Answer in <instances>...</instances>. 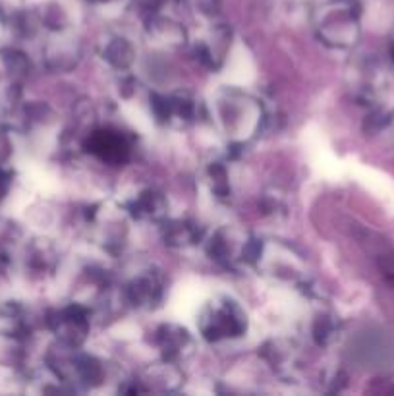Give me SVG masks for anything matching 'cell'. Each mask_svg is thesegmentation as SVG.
I'll list each match as a JSON object with an SVG mask.
<instances>
[{
    "mask_svg": "<svg viewBox=\"0 0 394 396\" xmlns=\"http://www.w3.org/2000/svg\"><path fill=\"white\" fill-rule=\"evenodd\" d=\"M87 151L110 165H120L129 158L128 139L118 129H95L87 139Z\"/></svg>",
    "mask_w": 394,
    "mask_h": 396,
    "instance_id": "cell-3",
    "label": "cell"
},
{
    "mask_svg": "<svg viewBox=\"0 0 394 396\" xmlns=\"http://www.w3.org/2000/svg\"><path fill=\"white\" fill-rule=\"evenodd\" d=\"M393 56H394V45H393Z\"/></svg>",
    "mask_w": 394,
    "mask_h": 396,
    "instance_id": "cell-13",
    "label": "cell"
},
{
    "mask_svg": "<svg viewBox=\"0 0 394 396\" xmlns=\"http://www.w3.org/2000/svg\"><path fill=\"white\" fill-rule=\"evenodd\" d=\"M319 39L325 45L344 49L354 45L357 37V18L350 0H333L323 4L315 18Z\"/></svg>",
    "mask_w": 394,
    "mask_h": 396,
    "instance_id": "cell-2",
    "label": "cell"
},
{
    "mask_svg": "<svg viewBox=\"0 0 394 396\" xmlns=\"http://www.w3.org/2000/svg\"><path fill=\"white\" fill-rule=\"evenodd\" d=\"M313 333H315L317 342L326 344V342H329V338L335 337V333H336V327H335V323H333V319H331V317H319L315 323V329H313Z\"/></svg>",
    "mask_w": 394,
    "mask_h": 396,
    "instance_id": "cell-10",
    "label": "cell"
},
{
    "mask_svg": "<svg viewBox=\"0 0 394 396\" xmlns=\"http://www.w3.org/2000/svg\"><path fill=\"white\" fill-rule=\"evenodd\" d=\"M199 238H201V227L187 218L170 220L165 227V244L172 248H187L196 244Z\"/></svg>",
    "mask_w": 394,
    "mask_h": 396,
    "instance_id": "cell-8",
    "label": "cell"
},
{
    "mask_svg": "<svg viewBox=\"0 0 394 396\" xmlns=\"http://www.w3.org/2000/svg\"><path fill=\"white\" fill-rule=\"evenodd\" d=\"M129 304L136 307H153L163 296V278L158 273L145 271L129 280L126 288Z\"/></svg>",
    "mask_w": 394,
    "mask_h": 396,
    "instance_id": "cell-5",
    "label": "cell"
},
{
    "mask_svg": "<svg viewBox=\"0 0 394 396\" xmlns=\"http://www.w3.org/2000/svg\"><path fill=\"white\" fill-rule=\"evenodd\" d=\"M155 340H157L158 348L167 359H180V357L189 354L191 346H194V340L189 337V333L178 325H163L157 331Z\"/></svg>",
    "mask_w": 394,
    "mask_h": 396,
    "instance_id": "cell-6",
    "label": "cell"
},
{
    "mask_svg": "<svg viewBox=\"0 0 394 396\" xmlns=\"http://www.w3.org/2000/svg\"><path fill=\"white\" fill-rule=\"evenodd\" d=\"M134 56H136V50L124 37L110 39L103 49V59H107V62L112 64L114 68H128L134 62Z\"/></svg>",
    "mask_w": 394,
    "mask_h": 396,
    "instance_id": "cell-9",
    "label": "cell"
},
{
    "mask_svg": "<svg viewBox=\"0 0 394 396\" xmlns=\"http://www.w3.org/2000/svg\"><path fill=\"white\" fill-rule=\"evenodd\" d=\"M199 333L209 342H222L240 338L247 329L246 311L230 298H217L209 302L199 313Z\"/></svg>",
    "mask_w": 394,
    "mask_h": 396,
    "instance_id": "cell-1",
    "label": "cell"
},
{
    "mask_svg": "<svg viewBox=\"0 0 394 396\" xmlns=\"http://www.w3.org/2000/svg\"><path fill=\"white\" fill-rule=\"evenodd\" d=\"M128 211L139 220H158L167 215V199L155 189H147L129 203Z\"/></svg>",
    "mask_w": 394,
    "mask_h": 396,
    "instance_id": "cell-7",
    "label": "cell"
},
{
    "mask_svg": "<svg viewBox=\"0 0 394 396\" xmlns=\"http://www.w3.org/2000/svg\"><path fill=\"white\" fill-rule=\"evenodd\" d=\"M54 333L66 342L68 346L81 344L89 333V319L85 309L81 306H70L56 311L54 319H50Z\"/></svg>",
    "mask_w": 394,
    "mask_h": 396,
    "instance_id": "cell-4",
    "label": "cell"
},
{
    "mask_svg": "<svg viewBox=\"0 0 394 396\" xmlns=\"http://www.w3.org/2000/svg\"><path fill=\"white\" fill-rule=\"evenodd\" d=\"M381 269H383V275L386 278V282L394 288V258H386L381 263Z\"/></svg>",
    "mask_w": 394,
    "mask_h": 396,
    "instance_id": "cell-11",
    "label": "cell"
},
{
    "mask_svg": "<svg viewBox=\"0 0 394 396\" xmlns=\"http://www.w3.org/2000/svg\"><path fill=\"white\" fill-rule=\"evenodd\" d=\"M91 2H95V4H109L112 0H91Z\"/></svg>",
    "mask_w": 394,
    "mask_h": 396,
    "instance_id": "cell-12",
    "label": "cell"
}]
</instances>
